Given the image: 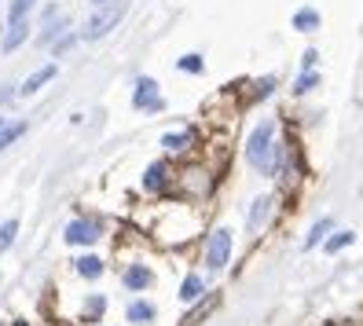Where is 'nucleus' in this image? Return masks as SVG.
Here are the masks:
<instances>
[{"label": "nucleus", "mask_w": 363, "mask_h": 326, "mask_svg": "<svg viewBox=\"0 0 363 326\" xmlns=\"http://www.w3.org/2000/svg\"><path fill=\"white\" fill-rule=\"evenodd\" d=\"M0 125H4V118H0Z\"/></svg>", "instance_id": "32"}, {"label": "nucleus", "mask_w": 363, "mask_h": 326, "mask_svg": "<svg viewBox=\"0 0 363 326\" xmlns=\"http://www.w3.org/2000/svg\"><path fill=\"white\" fill-rule=\"evenodd\" d=\"M162 143H165L169 150H184V147L195 143V128H177V133H165Z\"/></svg>", "instance_id": "16"}, {"label": "nucleus", "mask_w": 363, "mask_h": 326, "mask_svg": "<svg viewBox=\"0 0 363 326\" xmlns=\"http://www.w3.org/2000/svg\"><path fill=\"white\" fill-rule=\"evenodd\" d=\"M177 70H184V74H202V70H206V62H202L199 52H187V55L177 59Z\"/></svg>", "instance_id": "21"}, {"label": "nucleus", "mask_w": 363, "mask_h": 326, "mask_svg": "<svg viewBox=\"0 0 363 326\" xmlns=\"http://www.w3.org/2000/svg\"><path fill=\"white\" fill-rule=\"evenodd\" d=\"M55 77V62H45V67H40V70H33L23 84H18V96H37L40 89H45V84Z\"/></svg>", "instance_id": "9"}, {"label": "nucleus", "mask_w": 363, "mask_h": 326, "mask_svg": "<svg viewBox=\"0 0 363 326\" xmlns=\"http://www.w3.org/2000/svg\"><path fill=\"white\" fill-rule=\"evenodd\" d=\"M125 319L129 322H140V326H147L155 319V304H147V300H133L129 308H125Z\"/></svg>", "instance_id": "14"}, {"label": "nucleus", "mask_w": 363, "mask_h": 326, "mask_svg": "<svg viewBox=\"0 0 363 326\" xmlns=\"http://www.w3.org/2000/svg\"><path fill=\"white\" fill-rule=\"evenodd\" d=\"M272 89H275V77H264V81L257 84V99H264V96H268Z\"/></svg>", "instance_id": "27"}, {"label": "nucleus", "mask_w": 363, "mask_h": 326, "mask_svg": "<svg viewBox=\"0 0 363 326\" xmlns=\"http://www.w3.org/2000/svg\"><path fill=\"white\" fill-rule=\"evenodd\" d=\"M33 8H37V0H11V8H8V23H15V18H26Z\"/></svg>", "instance_id": "25"}, {"label": "nucleus", "mask_w": 363, "mask_h": 326, "mask_svg": "<svg viewBox=\"0 0 363 326\" xmlns=\"http://www.w3.org/2000/svg\"><path fill=\"white\" fill-rule=\"evenodd\" d=\"M315 55H319L315 48H308V52H305V59H301V70H312V67H315Z\"/></svg>", "instance_id": "28"}, {"label": "nucleus", "mask_w": 363, "mask_h": 326, "mask_svg": "<svg viewBox=\"0 0 363 326\" xmlns=\"http://www.w3.org/2000/svg\"><path fill=\"white\" fill-rule=\"evenodd\" d=\"M15 326H26V322H15Z\"/></svg>", "instance_id": "31"}, {"label": "nucleus", "mask_w": 363, "mask_h": 326, "mask_svg": "<svg viewBox=\"0 0 363 326\" xmlns=\"http://www.w3.org/2000/svg\"><path fill=\"white\" fill-rule=\"evenodd\" d=\"M133 106H136L140 114H162V111H165V99H162V92H158V81H155V77H136Z\"/></svg>", "instance_id": "3"}, {"label": "nucleus", "mask_w": 363, "mask_h": 326, "mask_svg": "<svg viewBox=\"0 0 363 326\" xmlns=\"http://www.w3.org/2000/svg\"><path fill=\"white\" fill-rule=\"evenodd\" d=\"M30 40V18H15V23H8V33H4V40H0V52H18Z\"/></svg>", "instance_id": "7"}, {"label": "nucleus", "mask_w": 363, "mask_h": 326, "mask_svg": "<svg viewBox=\"0 0 363 326\" xmlns=\"http://www.w3.org/2000/svg\"><path fill=\"white\" fill-rule=\"evenodd\" d=\"M315 84H319V74H315V70H301V77L294 81V92H297V96H305V92L315 89Z\"/></svg>", "instance_id": "24"}, {"label": "nucleus", "mask_w": 363, "mask_h": 326, "mask_svg": "<svg viewBox=\"0 0 363 326\" xmlns=\"http://www.w3.org/2000/svg\"><path fill=\"white\" fill-rule=\"evenodd\" d=\"M213 308H217V297H206V300L199 304V308H195V312H191V315L184 319V326H199V322H202V319H206Z\"/></svg>", "instance_id": "22"}, {"label": "nucleus", "mask_w": 363, "mask_h": 326, "mask_svg": "<svg viewBox=\"0 0 363 326\" xmlns=\"http://www.w3.org/2000/svg\"><path fill=\"white\" fill-rule=\"evenodd\" d=\"M352 242H356V231H337V235L330 231V238L323 242V249H327V253H341V249H349Z\"/></svg>", "instance_id": "19"}, {"label": "nucleus", "mask_w": 363, "mask_h": 326, "mask_svg": "<svg viewBox=\"0 0 363 326\" xmlns=\"http://www.w3.org/2000/svg\"><path fill=\"white\" fill-rule=\"evenodd\" d=\"M202 260H206L209 271H224V268H228V260H231V231H228V227H217V231L209 235Z\"/></svg>", "instance_id": "4"}, {"label": "nucleus", "mask_w": 363, "mask_h": 326, "mask_svg": "<svg viewBox=\"0 0 363 326\" xmlns=\"http://www.w3.org/2000/svg\"><path fill=\"white\" fill-rule=\"evenodd\" d=\"M246 162L261 169L264 176H279L283 172V143H279V125L272 118L257 121L253 133L246 136Z\"/></svg>", "instance_id": "1"}, {"label": "nucleus", "mask_w": 363, "mask_h": 326, "mask_svg": "<svg viewBox=\"0 0 363 326\" xmlns=\"http://www.w3.org/2000/svg\"><path fill=\"white\" fill-rule=\"evenodd\" d=\"M103 312H106V297L92 293L89 300H84V312H81V319H84V322H99V319H103Z\"/></svg>", "instance_id": "18"}, {"label": "nucleus", "mask_w": 363, "mask_h": 326, "mask_svg": "<svg viewBox=\"0 0 363 326\" xmlns=\"http://www.w3.org/2000/svg\"><path fill=\"white\" fill-rule=\"evenodd\" d=\"M92 4H96V8H99V4H106V0H92Z\"/></svg>", "instance_id": "30"}, {"label": "nucleus", "mask_w": 363, "mask_h": 326, "mask_svg": "<svg viewBox=\"0 0 363 326\" xmlns=\"http://www.w3.org/2000/svg\"><path fill=\"white\" fill-rule=\"evenodd\" d=\"M23 133H26V121H4L0 125V150H8Z\"/></svg>", "instance_id": "17"}, {"label": "nucleus", "mask_w": 363, "mask_h": 326, "mask_svg": "<svg viewBox=\"0 0 363 326\" xmlns=\"http://www.w3.org/2000/svg\"><path fill=\"white\" fill-rule=\"evenodd\" d=\"M290 23H294V30L312 33V30H319V23H323V18H319V11H315V8H297Z\"/></svg>", "instance_id": "12"}, {"label": "nucleus", "mask_w": 363, "mask_h": 326, "mask_svg": "<svg viewBox=\"0 0 363 326\" xmlns=\"http://www.w3.org/2000/svg\"><path fill=\"white\" fill-rule=\"evenodd\" d=\"M99 235H103V227L96 220H74L62 231V238H67L70 246H92V242H99Z\"/></svg>", "instance_id": "5"}, {"label": "nucleus", "mask_w": 363, "mask_h": 326, "mask_svg": "<svg viewBox=\"0 0 363 326\" xmlns=\"http://www.w3.org/2000/svg\"><path fill=\"white\" fill-rule=\"evenodd\" d=\"M74 268H77L81 279H99V275H103V260H99L96 253H84V257H77Z\"/></svg>", "instance_id": "15"}, {"label": "nucleus", "mask_w": 363, "mask_h": 326, "mask_svg": "<svg viewBox=\"0 0 363 326\" xmlns=\"http://www.w3.org/2000/svg\"><path fill=\"white\" fill-rule=\"evenodd\" d=\"M40 26H45V30L37 33V40H40V45H55V40L70 30V18L59 15L55 8H48V11H45V23H40Z\"/></svg>", "instance_id": "6"}, {"label": "nucleus", "mask_w": 363, "mask_h": 326, "mask_svg": "<svg viewBox=\"0 0 363 326\" xmlns=\"http://www.w3.org/2000/svg\"><path fill=\"white\" fill-rule=\"evenodd\" d=\"M330 231H334V220H330V216H319V220L312 224V231H308V238H305V249L323 246L327 238H330Z\"/></svg>", "instance_id": "11"}, {"label": "nucleus", "mask_w": 363, "mask_h": 326, "mask_svg": "<svg viewBox=\"0 0 363 326\" xmlns=\"http://www.w3.org/2000/svg\"><path fill=\"white\" fill-rule=\"evenodd\" d=\"M165 180H169V165H165V162L147 165V172H143V187H147V191H158V187H165Z\"/></svg>", "instance_id": "13"}, {"label": "nucleus", "mask_w": 363, "mask_h": 326, "mask_svg": "<svg viewBox=\"0 0 363 326\" xmlns=\"http://www.w3.org/2000/svg\"><path fill=\"white\" fill-rule=\"evenodd\" d=\"M202 290H206V286H202V279H199V275H187V279L180 282V300H184V304L199 300V297H202Z\"/></svg>", "instance_id": "20"}, {"label": "nucleus", "mask_w": 363, "mask_h": 326, "mask_svg": "<svg viewBox=\"0 0 363 326\" xmlns=\"http://www.w3.org/2000/svg\"><path fill=\"white\" fill-rule=\"evenodd\" d=\"M11 96H18V89H0V103H8Z\"/></svg>", "instance_id": "29"}, {"label": "nucleus", "mask_w": 363, "mask_h": 326, "mask_svg": "<svg viewBox=\"0 0 363 326\" xmlns=\"http://www.w3.org/2000/svg\"><path fill=\"white\" fill-rule=\"evenodd\" d=\"M272 209H275V198H272V194H261V198H253V206H250V213H246V231H261L264 220L272 216Z\"/></svg>", "instance_id": "8"}, {"label": "nucleus", "mask_w": 363, "mask_h": 326, "mask_svg": "<svg viewBox=\"0 0 363 326\" xmlns=\"http://www.w3.org/2000/svg\"><path fill=\"white\" fill-rule=\"evenodd\" d=\"M125 11H129V0H106V4H99L96 8V15L84 23V30H81V37L84 40H99V37H106L111 33L121 18H125Z\"/></svg>", "instance_id": "2"}, {"label": "nucleus", "mask_w": 363, "mask_h": 326, "mask_svg": "<svg viewBox=\"0 0 363 326\" xmlns=\"http://www.w3.org/2000/svg\"><path fill=\"white\" fill-rule=\"evenodd\" d=\"M121 279H125V290H136V293H140V290L151 286V279H155V275H151V268L133 264V268H125V275H121Z\"/></svg>", "instance_id": "10"}, {"label": "nucleus", "mask_w": 363, "mask_h": 326, "mask_svg": "<svg viewBox=\"0 0 363 326\" xmlns=\"http://www.w3.org/2000/svg\"><path fill=\"white\" fill-rule=\"evenodd\" d=\"M74 45H77V37H74V33H62V37L55 40V45H52V52H55V55H67Z\"/></svg>", "instance_id": "26"}, {"label": "nucleus", "mask_w": 363, "mask_h": 326, "mask_svg": "<svg viewBox=\"0 0 363 326\" xmlns=\"http://www.w3.org/2000/svg\"><path fill=\"white\" fill-rule=\"evenodd\" d=\"M15 238H18V220H4L0 224V253H8Z\"/></svg>", "instance_id": "23"}]
</instances>
